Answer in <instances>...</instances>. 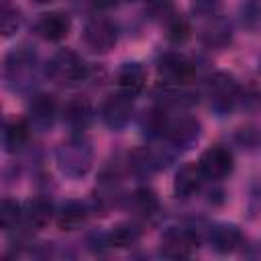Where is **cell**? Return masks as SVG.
I'll use <instances>...</instances> for the list:
<instances>
[{"label": "cell", "mask_w": 261, "mask_h": 261, "mask_svg": "<svg viewBox=\"0 0 261 261\" xmlns=\"http://www.w3.org/2000/svg\"><path fill=\"white\" fill-rule=\"evenodd\" d=\"M47 73L59 84H73L86 75V65L77 53H73L69 49H61L49 61Z\"/></svg>", "instance_id": "6da1fadb"}, {"label": "cell", "mask_w": 261, "mask_h": 261, "mask_svg": "<svg viewBox=\"0 0 261 261\" xmlns=\"http://www.w3.org/2000/svg\"><path fill=\"white\" fill-rule=\"evenodd\" d=\"M204 177L210 179H224L230 171H232V153L220 145L210 147L208 151L202 153L200 161H198Z\"/></svg>", "instance_id": "7a4b0ae2"}, {"label": "cell", "mask_w": 261, "mask_h": 261, "mask_svg": "<svg viewBox=\"0 0 261 261\" xmlns=\"http://www.w3.org/2000/svg\"><path fill=\"white\" fill-rule=\"evenodd\" d=\"M84 43L92 51L106 53L116 45V29L106 18H94L84 29Z\"/></svg>", "instance_id": "3957f363"}, {"label": "cell", "mask_w": 261, "mask_h": 261, "mask_svg": "<svg viewBox=\"0 0 261 261\" xmlns=\"http://www.w3.org/2000/svg\"><path fill=\"white\" fill-rule=\"evenodd\" d=\"M102 120L110 126V128H120L130 120L133 114V100L126 94H112L104 100L102 104Z\"/></svg>", "instance_id": "277c9868"}, {"label": "cell", "mask_w": 261, "mask_h": 261, "mask_svg": "<svg viewBox=\"0 0 261 261\" xmlns=\"http://www.w3.org/2000/svg\"><path fill=\"white\" fill-rule=\"evenodd\" d=\"M198 247V239L194 232L186 228H173L169 230L161 241V253L165 257H190Z\"/></svg>", "instance_id": "5b68a950"}, {"label": "cell", "mask_w": 261, "mask_h": 261, "mask_svg": "<svg viewBox=\"0 0 261 261\" xmlns=\"http://www.w3.org/2000/svg\"><path fill=\"white\" fill-rule=\"evenodd\" d=\"M159 75L167 84H188L194 75V67L186 57L177 53H167L159 61Z\"/></svg>", "instance_id": "8992f818"}, {"label": "cell", "mask_w": 261, "mask_h": 261, "mask_svg": "<svg viewBox=\"0 0 261 261\" xmlns=\"http://www.w3.org/2000/svg\"><path fill=\"white\" fill-rule=\"evenodd\" d=\"M210 100L214 102V106L218 110H226L234 104V100L239 98V86L237 82L226 75V73H216L210 80Z\"/></svg>", "instance_id": "52a82bcc"}, {"label": "cell", "mask_w": 261, "mask_h": 261, "mask_svg": "<svg viewBox=\"0 0 261 261\" xmlns=\"http://www.w3.org/2000/svg\"><path fill=\"white\" fill-rule=\"evenodd\" d=\"M59 165L65 173H86L90 167V151L82 143H67L59 149Z\"/></svg>", "instance_id": "ba28073f"}, {"label": "cell", "mask_w": 261, "mask_h": 261, "mask_svg": "<svg viewBox=\"0 0 261 261\" xmlns=\"http://www.w3.org/2000/svg\"><path fill=\"white\" fill-rule=\"evenodd\" d=\"M69 27H71L69 16L63 14V12H47L37 22L39 35L43 39H47V41H61V39H65L67 33H69Z\"/></svg>", "instance_id": "9c48e42d"}, {"label": "cell", "mask_w": 261, "mask_h": 261, "mask_svg": "<svg viewBox=\"0 0 261 261\" xmlns=\"http://www.w3.org/2000/svg\"><path fill=\"white\" fill-rule=\"evenodd\" d=\"M116 82H118V88H120L122 94H126V96H137V94L145 88L147 73H145V69H143L141 63H124V65L118 69Z\"/></svg>", "instance_id": "30bf717a"}, {"label": "cell", "mask_w": 261, "mask_h": 261, "mask_svg": "<svg viewBox=\"0 0 261 261\" xmlns=\"http://www.w3.org/2000/svg\"><path fill=\"white\" fill-rule=\"evenodd\" d=\"M204 179V173L200 169L198 163H186L184 167H179V171L175 173V181H173V190L177 196H192L194 192L200 190Z\"/></svg>", "instance_id": "8fae6325"}, {"label": "cell", "mask_w": 261, "mask_h": 261, "mask_svg": "<svg viewBox=\"0 0 261 261\" xmlns=\"http://www.w3.org/2000/svg\"><path fill=\"white\" fill-rule=\"evenodd\" d=\"M51 214H53L51 202L47 198H41V196L29 200L24 210H22V216H24L27 224L33 226V228H43L51 220Z\"/></svg>", "instance_id": "7c38bea8"}, {"label": "cell", "mask_w": 261, "mask_h": 261, "mask_svg": "<svg viewBox=\"0 0 261 261\" xmlns=\"http://www.w3.org/2000/svg\"><path fill=\"white\" fill-rule=\"evenodd\" d=\"M88 218V210L82 202H67L61 206L59 216H57V224L61 230H75L80 228Z\"/></svg>", "instance_id": "4fadbf2b"}, {"label": "cell", "mask_w": 261, "mask_h": 261, "mask_svg": "<svg viewBox=\"0 0 261 261\" xmlns=\"http://www.w3.org/2000/svg\"><path fill=\"white\" fill-rule=\"evenodd\" d=\"M63 118L71 124V126H88L90 122H92V118H94V110H92V106H90V102L88 100H82V98H77V100H71L67 106H65V110H63Z\"/></svg>", "instance_id": "5bb4252c"}, {"label": "cell", "mask_w": 261, "mask_h": 261, "mask_svg": "<svg viewBox=\"0 0 261 261\" xmlns=\"http://www.w3.org/2000/svg\"><path fill=\"white\" fill-rule=\"evenodd\" d=\"M165 130L175 145H188L198 137V122L192 118H179L169 126H165Z\"/></svg>", "instance_id": "9a60e30c"}, {"label": "cell", "mask_w": 261, "mask_h": 261, "mask_svg": "<svg viewBox=\"0 0 261 261\" xmlns=\"http://www.w3.org/2000/svg\"><path fill=\"white\" fill-rule=\"evenodd\" d=\"M241 241V232L239 228L234 226H228V224H220L216 228H212L210 232V243L216 251L220 253H226V251H232Z\"/></svg>", "instance_id": "2e32d148"}, {"label": "cell", "mask_w": 261, "mask_h": 261, "mask_svg": "<svg viewBox=\"0 0 261 261\" xmlns=\"http://www.w3.org/2000/svg\"><path fill=\"white\" fill-rule=\"evenodd\" d=\"M55 102L51 96H37L31 104V120L35 126H47L53 120Z\"/></svg>", "instance_id": "e0dca14e"}, {"label": "cell", "mask_w": 261, "mask_h": 261, "mask_svg": "<svg viewBox=\"0 0 261 261\" xmlns=\"http://www.w3.org/2000/svg\"><path fill=\"white\" fill-rule=\"evenodd\" d=\"M29 130H31V126H29L27 120H22V118L10 120L6 124V130H4V143H6V147L10 151L20 149L27 143V139H29Z\"/></svg>", "instance_id": "ac0fdd59"}, {"label": "cell", "mask_w": 261, "mask_h": 261, "mask_svg": "<svg viewBox=\"0 0 261 261\" xmlns=\"http://www.w3.org/2000/svg\"><path fill=\"white\" fill-rule=\"evenodd\" d=\"M0 27L4 37H10L20 27V12L10 0H2L0 4Z\"/></svg>", "instance_id": "d6986e66"}, {"label": "cell", "mask_w": 261, "mask_h": 261, "mask_svg": "<svg viewBox=\"0 0 261 261\" xmlns=\"http://www.w3.org/2000/svg\"><path fill=\"white\" fill-rule=\"evenodd\" d=\"M22 210L16 202H12L10 198H4L2 200V206H0V224L2 228L8 232V230H14L16 224L22 220Z\"/></svg>", "instance_id": "ffe728a7"}, {"label": "cell", "mask_w": 261, "mask_h": 261, "mask_svg": "<svg viewBox=\"0 0 261 261\" xmlns=\"http://www.w3.org/2000/svg\"><path fill=\"white\" fill-rule=\"evenodd\" d=\"M202 39L210 47H220V45H224V43L230 41V29L222 20H214L212 27L206 29V33L202 35Z\"/></svg>", "instance_id": "44dd1931"}, {"label": "cell", "mask_w": 261, "mask_h": 261, "mask_svg": "<svg viewBox=\"0 0 261 261\" xmlns=\"http://www.w3.org/2000/svg\"><path fill=\"white\" fill-rule=\"evenodd\" d=\"M133 206L137 208V212L149 216V214H153L157 210V198H155V194L151 190L143 188V190H137L133 194Z\"/></svg>", "instance_id": "7402d4cb"}, {"label": "cell", "mask_w": 261, "mask_h": 261, "mask_svg": "<svg viewBox=\"0 0 261 261\" xmlns=\"http://www.w3.org/2000/svg\"><path fill=\"white\" fill-rule=\"evenodd\" d=\"M137 241H139V230L135 226L122 224V226H116L110 232V245H114V247H128Z\"/></svg>", "instance_id": "603a6c76"}, {"label": "cell", "mask_w": 261, "mask_h": 261, "mask_svg": "<svg viewBox=\"0 0 261 261\" xmlns=\"http://www.w3.org/2000/svg\"><path fill=\"white\" fill-rule=\"evenodd\" d=\"M167 37L171 39V41H175V43H181V41H186L188 37H190V27H188V22L184 20V18H171L169 20V27H167Z\"/></svg>", "instance_id": "cb8c5ba5"}, {"label": "cell", "mask_w": 261, "mask_h": 261, "mask_svg": "<svg viewBox=\"0 0 261 261\" xmlns=\"http://www.w3.org/2000/svg\"><path fill=\"white\" fill-rule=\"evenodd\" d=\"M220 10V0H192V12L196 16H214Z\"/></svg>", "instance_id": "d4e9b609"}, {"label": "cell", "mask_w": 261, "mask_h": 261, "mask_svg": "<svg viewBox=\"0 0 261 261\" xmlns=\"http://www.w3.org/2000/svg\"><path fill=\"white\" fill-rule=\"evenodd\" d=\"M98 6H112V4H116V2H120V0H94Z\"/></svg>", "instance_id": "484cf974"}, {"label": "cell", "mask_w": 261, "mask_h": 261, "mask_svg": "<svg viewBox=\"0 0 261 261\" xmlns=\"http://www.w3.org/2000/svg\"><path fill=\"white\" fill-rule=\"evenodd\" d=\"M37 2H49V0H37Z\"/></svg>", "instance_id": "4316f807"}]
</instances>
